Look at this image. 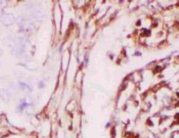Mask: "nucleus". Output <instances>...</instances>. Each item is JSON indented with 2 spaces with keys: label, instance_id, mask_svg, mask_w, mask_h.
Instances as JSON below:
<instances>
[{
  "label": "nucleus",
  "instance_id": "obj_1",
  "mask_svg": "<svg viewBox=\"0 0 179 138\" xmlns=\"http://www.w3.org/2000/svg\"><path fill=\"white\" fill-rule=\"evenodd\" d=\"M1 21H2V22H3L4 24L10 25V24H12L13 22H14V15H13V14H4V15L1 17Z\"/></svg>",
  "mask_w": 179,
  "mask_h": 138
},
{
  "label": "nucleus",
  "instance_id": "obj_2",
  "mask_svg": "<svg viewBox=\"0 0 179 138\" xmlns=\"http://www.w3.org/2000/svg\"><path fill=\"white\" fill-rule=\"evenodd\" d=\"M9 96V91L5 89V88H0V97L2 98L4 101H8Z\"/></svg>",
  "mask_w": 179,
  "mask_h": 138
},
{
  "label": "nucleus",
  "instance_id": "obj_3",
  "mask_svg": "<svg viewBox=\"0 0 179 138\" xmlns=\"http://www.w3.org/2000/svg\"><path fill=\"white\" fill-rule=\"evenodd\" d=\"M2 53H3V50H2L1 49H0V56L2 55Z\"/></svg>",
  "mask_w": 179,
  "mask_h": 138
}]
</instances>
